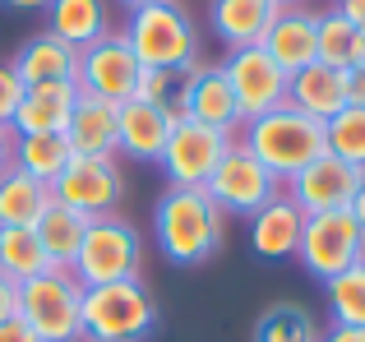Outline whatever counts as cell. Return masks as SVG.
Masks as SVG:
<instances>
[{"label":"cell","instance_id":"obj_27","mask_svg":"<svg viewBox=\"0 0 365 342\" xmlns=\"http://www.w3.org/2000/svg\"><path fill=\"white\" fill-rule=\"evenodd\" d=\"M250 342H319V324L301 301H277L255 319Z\"/></svg>","mask_w":365,"mask_h":342},{"label":"cell","instance_id":"obj_7","mask_svg":"<svg viewBox=\"0 0 365 342\" xmlns=\"http://www.w3.org/2000/svg\"><path fill=\"white\" fill-rule=\"evenodd\" d=\"M296 259L305 264V273H310L314 282H333L338 273H347L351 264L365 259V227L351 217V208L305 217Z\"/></svg>","mask_w":365,"mask_h":342},{"label":"cell","instance_id":"obj_18","mask_svg":"<svg viewBox=\"0 0 365 342\" xmlns=\"http://www.w3.org/2000/svg\"><path fill=\"white\" fill-rule=\"evenodd\" d=\"M9 70L19 74V83H24V88H37V83H70L74 70H79V51H74V46H65L61 37H51L42 28V33H33L14 51Z\"/></svg>","mask_w":365,"mask_h":342},{"label":"cell","instance_id":"obj_43","mask_svg":"<svg viewBox=\"0 0 365 342\" xmlns=\"http://www.w3.org/2000/svg\"><path fill=\"white\" fill-rule=\"evenodd\" d=\"M356 65L365 70V33H361V46H356Z\"/></svg>","mask_w":365,"mask_h":342},{"label":"cell","instance_id":"obj_33","mask_svg":"<svg viewBox=\"0 0 365 342\" xmlns=\"http://www.w3.org/2000/svg\"><path fill=\"white\" fill-rule=\"evenodd\" d=\"M24 83H19V74L9 70V61H0V125H9L19 111V102H24Z\"/></svg>","mask_w":365,"mask_h":342},{"label":"cell","instance_id":"obj_35","mask_svg":"<svg viewBox=\"0 0 365 342\" xmlns=\"http://www.w3.org/2000/svg\"><path fill=\"white\" fill-rule=\"evenodd\" d=\"M347 107H365V70L361 65L347 70Z\"/></svg>","mask_w":365,"mask_h":342},{"label":"cell","instance_id":"obj_26","mask_svg":"<svg viewBox=\"0 0 365 342\" xmlns=\"http://www.w3.org/2000/svg\"><path fill=\"white\" fill-rule=\"evenodd\" d=\"M70 139L65 135H14V167L28 171L33 180L51 185L65 167H70Z\"/></svg>","mask_w":365,"mask_h":342},{"label":"cell","instance_id":"obj_2","mask_svg":"<svg viewBox=\"0 0 365 342\" xmlns=\"http://www.w3.org/2000/svg\"><path fill=\"white\" fill-rule=\"evenodd\" d=\"M236 144L250 148V153H255L259 162L273 171L282 185H287V180H292L301 167H310L319 153H329L324 120L296 111L292 102H282V107H273V111H264V116L245 120L241 135H236Z\"/></svg>","mask_w":365,"mask_h":342},{"label":"cell","instance_id":"obj_38","mask_svg":"<svg viewBox=\"0 0 365 342\" xmlns=\"http://www.w3.org/2000/svg\"><path fill=\"white\" fill-rule=\"evenodd\" d=\"M319 342H365V328H342V324H333L329 333H319Z\"/></svg>","mask_w":365,"mask_h":342},{"label":"cell","instance_id":"obj_42","mask_svg":"<svg viewBox=\"0 0 365 342\" xmlns=\"http://www.w3.org/2000/svg\"><path fill=\"white\" fill-rule=\"evenodd\" d=\"M116 5L125 9V14H134V9H143V5H162V0H116Z\"/></svg>","mask_w":365,"mask_h":342},{"label":"cell","instance_id":"obj_4","mask_svg":"<svg viewBox=\"0 0 365 342\" xmlns=\"http://www.w3.org/2000/svg\"><path fill=\"white\" fill-rule=\"evenodd\" d=\"M19 319L37 342H83V282L70 269H42L19 282Z\"/></svg>","mask_w":365,"mask_h":342},{"label":"cell","instance_id":"obj_39","mask_svg":"<svg viewBox=\"0 0 365 342\" xmlns=\"http://www.w3.org/2000/svg\"><path fill=\"white\" fill-rule=\"evenodd\" d=\"M9 162H14V130L0 125V171H5Z\"/></svg>","mask_w":365,"mask_h":342},{"label":"cell","instance_id":"obj_10","mask_svg":"<svg viewBox=\"0 0 365 342\" xmlns=\"http://www.w3.org/2000/svg\"><path fill=\"white\" fill-rule=\"evenodd\" d=\"M208 199H213L222 213H236V217H250V213H259V208L268 204V199L282 190V180L273 176L264 162H259L250 148L241 144H232L227 148V157L217 162V171L208 176Z\"/></svg>","mask_w":365,"mask_h":342},{"label":"cell","instance_id":"obj_32","mask_svg":"<svg viewBox=\"0 0 365 342\" xmlns=\"http://www.w3.org/2000/svg\"><path fill=\"white\" fill-rule=\"evenodd\" d=\"M329 135V153L351 162L356 171H365V107H342L338 116L324 125Z\"/></svg>","mask_w":365,"mask_h":342},{"label":"cell","instance_id":"obj_19","mask_svg":"<svg viewBox=\"0 0 365 342\" xmlns=\"http://www.w3.org/2000/svg\"><path fill=\"white\" fill-rule=\"evenodd\" d=\"M287 102L305 116L324 120L329 125L342 107H347V70H333V65H305L287 79Z\"/></svg>","mask_w":365,"mask_h":342},{"label":"cell","instance_id":"obj_13","mask_svg":"<svg viewBox=\"0 0 365 342\" xmlns=\"http://www.w3.org/2000/svg\"><path fill=\"white\" fill-rule=\"evenodd\" d=\"M361 176H365V171H356L351 162H342V157H333V153H319L310 167L296 171L282 190L292 195V204L301 208L305 217H314V213H338V208H351Z\"/></svg>","mask_w":365,"mask_h":342},{"label":"cell","instance_id":"obj_16","mask_svg":"<svg viewBox=\"0 0 365 342\" xmlns=\"http://www.w3.org/2000/svg\"><path fill=\"white\" fill-rule=\"evenodd\" d=\"M250 222V250L259 259L277 264V259H296V245H301V227H305V213L292 204L287 190H277L259 213L245 217Z\"/></svg>","mask_w":365,"mask_h":342},{"label":"cell","instance_id":"obj_14","mask_svg":"<svg viewBox=\"0 0 365 342\" xmlns=\"http://www.w3.org/2000/svg\"><path fill=\"white\" fill-rule=\"evenodd\" d=\"M259 46H264L287 70V79H292L296 70L319 61V14H314L310 5H277V14H273V24H268V33H264Z\"/></svg>","mask_w":365,"mask_h":342},{"label":"cell","instance_id":"obj_8","mask_svg":"<svg viewBox=\"0 0 365 342\" xmlns=\"http://www.w3.org/2000/svg\"><path fill=\"white\" fill-rule=\"evenodd\" d=\"M139 79H143V65H139V56L130 51V42H125L120 33H107V37H98L93 46L79 51L74 83H79L83 98L125 107V102L139 98Z\"/></svg>","mask_w":365,"mask_h":342},{"label":"cell","instance_id":"obj_12","mask_svg":"<svg viewBox=\"0 0 365 342\" xmlns=\"http://www.w3.org/2000/svg\"><path fill=\"white\" fill-rule=\"evenodd\" d=\"M222 70H227V83H232L236 102H241L245 120H255V116H264V111L287 102V70L264 46H236V51H227Z\"/></svg>","mask_w":365,"mask_h":342},{"label":"cell","instance_id":"obj_45","mask_svg":"<svg viewBox=\"0 0 365 342\" xmlns=\"http://www.w3.org/2000/svg\"><path fill=\"white\" fill-rule=\"evenodd\" d=\"M83 342H93V338H83Z\"/></svg>","mask_w":365,"mask_h":342},{"label":"cell","instance_id":"obj_5","mask_svg":"<svg viewBox=\"0 0 365 342\" xmlns=\"http://www.w3.org/2000/svg\"><path fill=\"white\" fill-rule=\"evenodd\" d=\"M158 328V301L143 278L83 287V338L93 342H143Z\"/></svg>","mask_w":365,"mask_h":342},{"label":"cell","instance_id":"obj_37","mask_svg":"<svg viewBox=\"0 0 365 342\" xmlns=\"http://www.w3.org/2000/svg\"><path fill=\"white\" fill-rule=\"evenodd\" d=\"M333 9H338V14L347 19L351 28H361V33H365V0H338Z\"/></svg>","mask_w":365,"mask_h":342},{"label":"cell","instance_id":"obj_21","mask_svg":"<svg viewBox=\"0 0 365 342\" xmlns=\"http://www.w3.org/2000/svg\"><path fill=\"white\" fill-rule=\"evenodd\" d=\"M277 5L273 0H208V24H213L217 42L227 46V51H236V46H259L268 33V24H273Z\"/></svg>","mask_w":365,"mask_h":342},{"label":"cell","instance_id":"obj_15","mask_svg":"<svg viewBox=\"0 0 365 342\" xmlns=\"http://www.w3.org/2000/svg\"><path fill=\"white\" fill-rule=\"evenodd\" d=\"M190 120L217 130V135H232V139L241 135L245 116H241V102H236L232 83H227L222 61H217V65L199 61L195 70H190Z\"/></svg>","mask_w":365,"mask_h":342},{"label":"cell","instance_id":"obj_34","mask_svg":"<svg viewBox=\"0 0 365 342\" xmlns=\"http://www.w3.org/2000/svg\"><path fill=\"white\" fill-rule=\"evenodd\" d=\"M14 315H19V282H9L5 273H0V324L14 319Z\"/></svg>","mask_w":365,"mask_h":342},{"label":"cell","instance_id":"obj_11","mask_svg":"<svg viewBox=\"0 0 365 342\" xmlns=\"http://www.w3.org/2000/svg\"><path fill=\"white\" fill-rule=\"evenodd\" d=\"M236 139L232 135H217V130L199 125V120H176L167 135V148H162L158 167L162 176L171 180V185H208V176L217 171V162L227 157V148H232Z\"/></svg>","mask_w":365,"mask_h":342},{"label":"cell","instance_id":"obj_3","mask_svg":"<svg viewBox=\"0 0 365 342\" xmlns=\"http://www.w3.org/2000/svg\"><path fill=\"white\" fill-rule=\"evenodd\" d=\"M120 37L130 42L143 70H195L199 65V28L180 0H162V5L125 14Z\"/></svg>","mask_w":365,"mask_h":342},{"label":"cell","instance_id":"obj_23","mask_svg":"<svg viewBox=\"0 0 365 342\" xmlns=\"http://www.w3.org/2000/svg\"><path fill=\"white\" fill-rule=\"evenodd\" d=\"M46 33L61 37V42L74 46V51L93 46L98 37L111 33L107 0H51V5H46Z\"/></svg>","mask_w":365,"mask_h":342},{"label":"cell","instance_id":"obj_28","mask_svg":"<svg viewBox=\"0 0 365 342\" xmlns=\"http://www.w3.org/2000/svg\"><path fill=\"white\" fill-rule=\"evenodd\" d=\"M139 102H148L153 111L176 125L190 116V70H143L139 79Z\"/></svg>","mask_w":365,"mask_h":342},{"label":"cell","instance_id":"obj_25","mask_svg":"<svg viewBox=\"0 0 365 342\" xmlns=\"http://www.w3.org/2000/svg\"><path fill=\"white\" fill-rule=\"evenodd\" d=\"M46 204H51V185L33 180L14 162L0 171V227H33Z\"/></svg>","mask_w":365,"mask_h":342},{"label":"cell","instance_id":"obj_40","mask_svg":"<svg viewBox=\"0 0 365 342\" xmlns=\"http://www.w3.org/2000/svg\"><path fill=\"white\" fill-rule=\"evenodd\" d=\"M0 5H9V9H33V14H46V5H51V0H0Z\"/></svg>","mask_w":365,"mask_h":342},{"label":"cell","instance_id":"obj_24","mask_svg":"<svg viewBox=\"0 0 365 342\" xmlns=\"http://www.w3.org/2000/svg\"><path fill=\"white\" fill-rule=\"evenodd\" d=\"M33 232H37V245H42L51 269H74L79 245H83V236H88V217H79L74 208H65V204L51 199V204L42 208V217L33 222Z\"/></svg>","mask_w":365,"mask_h":342},{"label":"cell","instance_id":"obj_31","mask_svg":"<svg viewBox=\"0 0 365 342\" xmlns=\"http://www.w3.org/2000/svg\"><path fill=\"white\" fill-rule=\"evenodd\" d=\"M356 46H361V28H351L338 9H324L319 14V65L351 70L356 65Z\"/></svg>","mask_w":365,"mask_h":342},{"label":"cell","instance_id":"obj_6","mask_svg":"<svg viewBox=\"0 0 365 342\" xmlns=\"http://www.w3.org/2000/svg\"><path fill=\"white\" fill-rule=\"evenodd\" d=\"M143 269V241H139V227L125 222V217H93L88 236L79 245V259H74V278L83 287H102V282H125V278H139Z\"/></svg>","mask_w":365,"mask_h":342},{"label":"cell","instance_id":"obj_29","mask_svg":"<svg viewBox=\"0 0 365 342\" xmlns=\"http://www.w3.org/2000/svg\"><path fill=\"white\" fill-rule=\"evenodd\" d=\"M42 269H51V264H46L42 245H37L33 227H0V273L9 282H28Z\"/></svg>","mask_w":365,"mask_h":342},{"label":"cell","instance_id":"obj_44","mask_svg":"<svg viewBox=\"0 0 365 342\" xmlns=\"http://www.w3.org/2000/svg\"><path fill=\"white\" fill-rule=\"evenodd\" d=\"M273 5H305V0H273Z\"/></svg>","mask_w":365,"mask_h":342},{"label":"cell","instance_id":"obj_30","mask_svg":"<svg viewBox=\"0 0 365 342\" xmlns=\"http://www.w3.org/2000/svg\"><path fill=\"white\" fill-rule=\"evenodd\" d=\"M329 291V315L342 328H365V259L351 264L347 273H338L333 282H324Z\"/></svg>","mask_w":365,"mask_h":342},{"label":"cell","instance_id":"obj_22","mask_svg":"<svg viewBox=\"0 0 365 342\" xmlns=\"http://www.w3.org/2000/svg\"><path fill=\"white\" fill-rule=\"evenodd\" d=\"M74 157H116V107L98 98H83L70 111V125H65Z\"/></svg>","mask_w":365,"mask_h":342},{"label":"cell","instance_id":"obj_20","mask_svg":"<svg viewBox=\"0 0 365 342\" xmlns=\"http://www.w3.org/2000/svg\"><path fill=\"white\" fill-rule=\"evenodd\" d=\"M171 120L162 111H153L148 102H125L116 107V153L134 157V162H158L162 148H167Z\"/></svg>","mask_w":365,"mask_h":342},{"label":"cell","instance_id":"obj_9","mask_svg":"<svg viewBox=\"0 0 365 342\" xmlns=\"http://www.w3.org/2000/svg\"><path fill=\"white\" fill-rule=\"evenodd\" d=\"M51 199L74 208L79 217H111L125 199V176L116 157H70V167L51 180Z\"/></svg>","mask_w":365,"mask_h":342},{"label":"cell","instance_id":"obj_36","mask_svg":"<svg viewBox=\"0 0 365 342\" xmlns=\"http://www.w3.org/2000/svg\"><path fill=\"white\" fill-rule=\"evenodd\" d=\"M0 342H37V338H33V328L14 315V319H5V324H0Z\"/></svg>","mask_w":365,"mask_h":342},{"label":"cell","instance_id":"obj_1","mask_svg":"<svg viewBox=\"0 0 365 342\" xmlns=\"http://www.w3.org/2000/svg\"><path fill=\"white\" fill-rule=\"evenodd\" d=\"M222 208L199 185H171L153 204V241L176 269H199L222 250Z\"/></svg>","mask_w":365,"mask_h":342},{"label":"cell","instance_id":"obj_17","mask_svg":"<svg viewBox=\"0 0 365 342\" xmlns=\"http://www.w3.org/2000/svg\"><path fill=\"white\" fill-rule=\"evenodd\" d=\"M79 107V83H37L24 93L9 130L14 135H65L70 125V111Z\"/></svg>","mask_w":365,"mask_h":342},{"label":"cell","instance_id":"obj_41","mask_svg":"<svg viewBox=\"0 0 365 342\" xmlns=\"http://www.w3.org/2000/svg\"><path fill=\"white\" fill-rule=\"evenodd\" d=\"M351 217L365 227V176H361V185H356V199H351Z\"/></svg>","mask_w":365,"mask_h":342}]
</instances>
